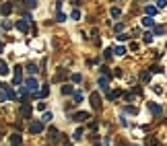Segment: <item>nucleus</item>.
<instances>
[{"mask_svg": "<svg viewBox=\"0 0 167 146\" xmlns=\"http://www.w3.org/2000/svg\"><path fill=\"white\" fill-rule=\"evenodd\" d=\"M19 113H21V117H23V119H29V117H31V113H33V107H31L29 103H23V105H21V109H19Z\"/></svg>", "mask_w": 167, "mask_h": 146, "instance_id": "1", "label": "nucleus"}, {"mask_svg": "<svg viewBox=\"0 0 167 146\" xmlns=\"http://www.w3.org/2000/svg\"><path fill=\"white\" fill-rule=\"evenodd\" d=\"M37 87H39V84H37V80L33 78V76L25 80V89H27V90H31V93H37Z\"/></svg>", "mask_w": 167, "mask_h": 146, "instance_id": "2", "label": "nucleus"}, {"mask_svg": "<svg viewBox=\"0 0 167 146\" xmlns=\"http://www.w3.org/2000/svg\"><path fill=\"white\" fill-rule=\"evenodd\" d=\"M91 105H93V109H95V111L101 109V97H99L97 93H91Z\"/></svg>", "mask_w": 167, "mask_h": 146, "instance_id": "3", "label": "nucleus"}, {"mask_svg": "<svg viewBox=\"0 0 167 146\" xmlns=\"http://www.w3.org/2000/svg\"><path fill=\"white\" fill-rule=\"evenodd\" d=\"M29 132H31V134H39V132H43V122H33V124L29 125Z\"/></svg>", "mask_w": 167, "mask_h": 146, "instance_id": "4", "label": "nucleus"}, {"mask_svg": "<svg viewBox=\"0 0 167 146\" xmlns=\"http://www.w3.org/2000/svg\"><path fill=\"white\" fill-rule=\"evenodd\" d=\"M97 84L101 87V90H105V93H109V78H108V76H99V80H97Z\"/></svg>", "mask_w": 167, "mask_h": 146, "instance_id": "5", "label": "nucleus"}, {"mask_svg": "<svg viewBox=\"0 0 167 146\" xmlns=\"http://www.w3.org/2000/svg\"><path fill=\"white\" fill-rule=\"evenodd\" d=\"M68 76H70V74H68V70H64V68H60L58 72H56V76H54V80H56V82H60V80H66Z\"/></svg>", "mask_w": 167, "mask_h": 146, "instance_id": "6", "label": "nucleus"}, {"mask_svg": "<svg viewBox=\"0 0 167 146\" xmlns=\"http://www.w3.org/2000/svg\"><path fill=\"white\" fill-rule=\"evenodd\" d=\"M149 109H151V113H153L155 117H161V113H163L161 105H157V103H149Z\"/></svg>", "mask_w": 167, "mask_h": 146, "instance_id": "7", "label": "nucleus"}, {"mask_svg": "<svg viewBox=\"0 0 167 146\" xmlns=\"http://www.w3.org/2000/svg\"><path fill=\"white\" fill-rule=\"evenodd\" d=\"M21 76H23V68L14 66V78H12V84H21Z\"/></svg>", "mask_w": 167, "mask_h": 146, "instance_id": "8", "label": "nucleus"}, {"mask_svg": "<svg viewBox=\"0 0 167 146\" xmlns=\"http://www.w3.org/2000/svg\"><path fill=\"white\" fill-rule=\"evenodd\" d=\"M72 119H74V122H87V119H89V113L87 111H79V113L72 115Z\"/></svg>", "mask_w": 167, "mask_h": 146, "instance_id": "9", "label": "nucleus"}, {"mask_svg": "<svg viewBox=\"0 0 167 146\" xmlns=\"http://www.w3.org/2000/svg\"><path fill=\"white\" fill-rule=\"evenodd\" d=\"M12 8H14V6H12V2H4V4L0 6V12H2V14H11Z\"/></svg>", "mask_w": 167, "mask_h": 146, "instance_id": "10", "label": "nucleus"}, {"mask_svg": "<svg viewBox=\"0 0 167 146\" xmlns=\"http://www.w3.org/2000/svg\"><path fill=\"white\" fill-rule=\"evenodd\" d=\"M11 144H12V146H21V144H23V138H21V134H11Z\"/></svg>", "mask_w": 167, "mask_h": 146, "instance_id": "11", "label": "nucleus"}, {"mask_svg": "<svg viewBox=\"0 0 167 146\" xmlns=\"http://www.w3.org/2000/svg\"><path fill=\"white\" fill-rule=\"evenodd\" d=\"M4 99H11V101H14V99H17L14 90H12V89H8V87H4Z\"/></svg>", "mask_w": 167, "mask_h": 146, "instance_id": "12", "label": "nucleus"}, {"mask_svg": "<svg viewBox=\"0 0 167 146\" xmlns=\"http://www.w3.org/2000/svg\"><path fill=\"white\" fill-rule=\"evenodd\" d=\"M17 29L23 31V33H27V31H29V23L27 21H17Z\"/></svg>", "mask_w": 167, "mask_h": 146, "instance_id": "13", "label": "nucleus"}, {"mask_svg": "<svg viewBox=\"0 0 167 146\" xmlns=\"http://www.w3.org/2000/svg\"><path fill=\"white\" fill-rule=\"evenodd\" d=\"M8 72H11V70H8V66H6V62L0 60V76H6Z\"/></svg>", "mask_w": 167, "mask_h": 146, "instance_id": "14", "label": "nucleus"}, {"mask_svg": "<svg viewBox=\"0 0 167 146\" xmlns=\"http://www.w3.org/2000/svg\"><path fill=\"white\" fill-rule=\"evenodd\" d=\"M159 144V138L155 136H146V146H157Z\"/></svg>", "mask_w": 167, "mask_h": 146, "instance_id": "15", "label": "nucleus"}, {"mask_svg": "<svg viewBox=\"0 0 167 146\" xmlns=\"http://www.w3.org/2000/svg\"><path fill=\"white\" fill-rule=\"evenodd\" d=\"M157 11H159V8H157V6H151V4H149V6L144 8V12H146V17H153V14H155Z\"/></svg>", "mask_w": 167, "mask_h": 146, "instance_id": "16", "label": "nucleus"}, {"mask_svg": "<svg viewBox=\"0 0 167 146\" xmlns=\"http://www.w3.org/2000/svg\"><path fill=\"white\" fill-rule=\"evenodd\" d=\"M143 25H144V27H155V21H153V17H144V19H143Z\"/></svg>", "mask_w": 167, "mask_h": 146, "instance_id": "17", "label": "nucleus"}, {"mask_svg": "<svg viewBox=\"0 0 167 146\" xmlns=\"http://www.w3.org/2000/svg\"><path fill=\"white\" fill-rule=\"evenodd\" d=\"M48 138L50 140H56V138H58V130H56V128H50L48 130Z\"/></svg>", "mask_w": 167, "mask_h": 146, "instance_id": "18", "label": "nucleus"}, {"mask_svg": "<svg viewBox=\"0 0 167 146\" xmlns=\"http://www.w3.org/2000/svg\"><path fill=\"white\" fill-rule=\"evenodd\" d=\"M120 95H122V90H111V93H108V99L109 101H114V99H118Z\"/></svg>", "mask_w": 167, "mask_h": 146, "instance_id": "19", "label": "nucleus"}, {"mask_svg": "<svg viewBox=\"0 0 167 146\" xmlns=\"http://www.w3.org/2000/svg\"><path fill=\"white\" fill-rule=\"evenodd\" d=\"M48 95H50V89L46 87V84H43V87H41V90L37 93V97H41V99H43V97H48Z\"/></svg>", "mask_w": 167, "mask_h": 146, "instance_id": "20", "label": "nucleus"}, {"mask_svg": "<svg viewBox=\"0 0 167 146\" xmlns=\"http://www.w3.org/2000/svg\"><path fill=\"white\" fill-rule=\"evenodd\" d=\"M153 33H155V35H163V33H165V27H161V25H155V27H153Z\"/></svg>", "mask_w": 167, "mask_h": 146, "instance_id": "21", "label": "nucleus"}, {"mask_svg": "<svg viewBox=\"0 0 167 146\" xmlns=\"http://www.w3.org/2000/svg\"><path fill=\"white\" fill-rule=\"evenodd\" d=\"M140 80H143V82H149V80H151V72H149V70H144L143 74H140Z\"/></svg>", "mask_w": 167, "mask_h": 146, "instance_id": "22", "label": "nucleus"}, {"mask_svg": "<svg viewBox=\"0 0 167 146\" xmlns=\"http://www.w3.org/2000/svg\"><path fill=\"white\" fill-rule=\"evenodd\" d=\"M62 93H64V95H72V93H74V89H72L70 84H64V87H62Z\"/></svg>", "mask_w": 167, "mask_h": 146, "instance_id": "23", "label": "nucleus"}, {"mask_svg": "<svg viewBox=\"0 0 167 146\" xmlns=\"http://www.w3.org/2000/svg\"><path fill=\"white\" fill-rule=\"evenodd\" d=\"M114 54H118V56H124V54H126V47H124V45H118V47L114 49Z\"/></svg>", "mask_w": 167, "mask_h": 146, "instance_id": "24", "label": "nucleus"}, {"mask_svg": "<svg viewBox=\"0 0 167 146\" xmlns=\"http://www.w3.org/2000/svg\"><path fill=\"white\" fill-rule=\"evenodd\" d=\"M143 41H144V43H153V33H144L143 35Z\"/></svg>", "mask_w": 167, "mask_h": 146, "instance_id": "25", "label": "nucleus"}, {"mask_svg": "<svg viewBox=\"0 0 167 146\" xmlns=\"http://www.w3.org/2000/svg\"><path fill=\"white\" fill-rule=\"evenodd\" d=\"M70 78H72V82H81V80H83V76H81L79 72H74V74H70Z\"/></svg>", "mask_w": 167, "mask_h": 146, "instance_id": "26", "label": "nucleus"}, {"mask_svg": "<svg viewBox=\"0 0 167 146\" xmlns=\"http://www.w3.org/2000/svg\"><path fill=\"white\" fill-rule=\"evenodd\" d=\"M27 72H29V74H35L37 66H35V64H27Z\"/></svg>", "mask_w": 167, "mask_h": 146, "instance_id": "27", "label": "nucleus"}, {"mask_svg": "<svg viewBox=\"0 0 167 146\" xmlns=\"http://www.w3.org/2000/svg\"><path fill=\"white\" fill-rule=\"evenodd\" d=\"M120 14H122V11H120L118 6H114V8H111V17H114V19H118Z\"/></svg>", "mask_w": 167, "mask_h": 146, "instance_id": "28", "label": "nucleus"}, {"mask_svg": "<svg viewBox=\"0 0 167 146\" xmlns=\"http://www.w3.org/2000/svg\"><path fill=\"white\" fill-rule=\"evenodd\" d=\"M72 95H74V101H76V103H81V101H83V93H79V90H74Z\"/></svg>", "mask_w": 167, "mask_h": 146, "instance_id": "29", "label": "nucleus"}, {"mask_svg": "<svg viewBox=\"0 0 167 146\" xmlns=\"http://www.w3.org/2000/svg\"><path fill=\"white\" fill-rule=\"evenodd\" d=\"M161 70H163V68L155 64V66H151V70H149V72H151V74H157V72H161Z\"/></svg>", "mask_w": 167, "mask_h": 146, "instance_id": "30", "label": "nucleus"}, {"mask_svg": "<svg viewBox=\"0 0 167 146\" xmlns=\"http://www.w3.org/2000/svg\"><path fill=\"white\" fill-rule=\"evenodd\" d=\"M25 4H27L29 8H35V6H37V0H25Z\"/></svg>", "mask_w": 167, "mask_h": 146, "instance_id": "31", "label": "nucleus"}, {"mask_svg": "<svg viewBox=\"0 0 167 146\" xmlns=\"http://www.w3.org/2000/svg\"><path fill=\"white\" fill-rule=\"evenodd\" d=\"M72 138H74V140H81V138H83V130L79 128V130L74 132V136H72Z\"/></svg>", "mask_w": 167, "mask_h": 146, "instance_id": "32", "label": "nucleus"}, {"mask_svg": "<svg viewBox=\"0 0 167 146\" xmlns=\"http://www.w3.org/2000/svg\"><path fill=\"white\" fill-rule=\"evenodd\" d=\"M56 21H66V14H64V12H58V14H56Z\"/></svg>", "mask_w": 167, "mask_h": 146, "instance_id": "33", "label": "nucleus"}, {"mask_svg": "<svg viewBox=\"0 0 167 146\" xmlns=\"http://www.w3.org/2000/svg\"><path fill=\"white\" fill-rule=\"evenodd\" d=\"M72 19H74V21H79V19H81V12L76 11V8H74V11H72Z\"/></svg>", "mask_w": 167, "mask_h": 146, "instance_id": "34", "label": "nucleus"}, {"mask_svg": "<svg viewBox=\"0 0 167 146\" xmlns=\"http://www.w3.org/2000/svg\"><path fill=\"white\" fill-rule=\"evenodd\" d=\"M167 6V0H157V8H163Z\"/></svg>", "mask_w": 167, "mask_h": 146, "instance_id": "35", "label": "nucleus"}, {"mask_svg": "<svg viewBox=\"0 0 167 146\" xmlns=\"http://www.w3.org/2000/svg\"><path fill=\"white\" fill-rule=\"evenodd\" d=\"M50 119H52V113L46 111V113H43V119H41V122H50Z\"/></svg>", "mask_w": 167, "mask_h": 146, "instance_id": "36", "label": "nucleus"}, {"mask_svg": "<svg viewBox=\"0 0 167 146\" xmlns=\"http://www.w3.org/2000/svg\"><path fill=\"white\" fill-rule=\"evenodd\" d=\"M111 56H114V49H111V47H108V49H105V58H108V60H109V58H111Z\"/></svg>", "mask_w": 167, "mask_h": 146, "instance_id": "37", "label": "nucleus"}, {"mask_svg": "<svg viewBox=\"0 0 167 146\" xmlns=\"http://www.w3.org/2000/svg\"><path fill=\"white\" fill-rule=\"evenodd\" d=\"M11 27H12V25H11V23H8V21H2V29H6V31H8Z\"/></svg>", "mask_w": 167, "mask_h": 146, "instance_id": "38", "label": "nucleus"}, {"mask_svg": "<svg viewBox=\"0 0 167 146\" xmlns=\"http://www.w3.org/2000/svg\"><path fill=\"white\" fill-rule=\"evenodd\" d=\"M126 111H128V113H136L138 109H136V107H132V105H128V107H126Z\"/></svg>", "mask_w": 167, "mask_h": 146, "instance_id": "39", "label": "nucleus"}, {"mask_svg": "<svg viewBox=\"0 0 167 146\" xmlns=\"http://www.w3.org/2000/svg\"><path fill=\"white\" fill-rule=\"evenodd\" d=\"M122 29H124V23H118V25H116V31H118V33H122Z\"/></svg>", "mask_w": 167, "mask_h": 146, "instance_id": "40", "label": "nucleus"}, {"mask_svg": "<svg viewBox=\"0 0 167 146\" xmlns=\"http://www.w3.org/2000/svg\"><path fill=\"white\" fill-rule=\"evenodd\" d=\"M126 39H128V35H124V33L118 35V41H126Z\"/></svg>", "mask_w": 167, "mask_h": 146, "instance_id": "41", "label": "nucleus"}, {"mask_svg": "<svg viewBox=\"0 0 167 146\" xmlns=\"http://www.w3.org/2000/svg\"><path fill=\"white\" fill-rule=\"evenodd\" d=\"M2 49H4V43H0V54H2Z\"/></svg>", "mask_w": 167, "mask_h": 146, "instance_id": "42", "label": "nucleus"}]
</instances>
